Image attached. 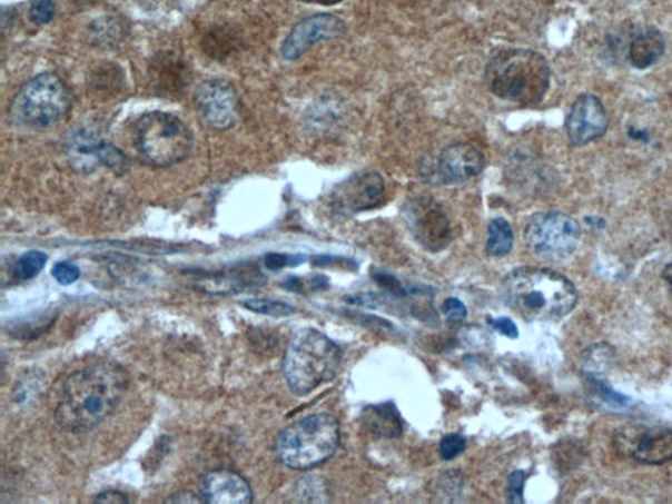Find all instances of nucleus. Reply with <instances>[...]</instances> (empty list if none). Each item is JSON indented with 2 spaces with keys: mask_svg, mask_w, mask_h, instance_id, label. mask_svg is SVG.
<instances>
[{
  "mask_svg": "<svg viewBox=\"0 0 672 504\" xmlns=\"http://www.w3.org/2000/svg\"><path fill=\"white\" fill-rule=\"evenodd\" d=\"M128 376L120 365L99 362L66 379L55 413L56 423L68 433H85L103 423L120 405Z\"/></svg>",
  "mask_w": 672,
  "mask_h": 504,
  "instance_id": "1",
  "label": "nucleus"
},
{
  "mask_svg": "<svg viewBox=\"0 0 672 504\" xmlns=\"http://www.w3.org/2000/svg\"><path fill=\"white\" fill-rule=\"evenodd\" d=\"M501 291L507 308L527 323H559L579 303L574 284L547 268H516L504 277Z\"/></svg>",
  "mask_w": 672,
  "mask_h": 504,
  "instance_id": "2",
  "label": "nucleus"
},
{
  "mask_svg": "<svg viewBox=\"0 0 672 504\" xmlns=\"http://www.w3.org/2000/svg\"><path fill=\"white\" fill-rule=\"evenodd\" d=\"M488 89L508 103L535 106L551 85V68L544 56L530 49H510L494 56L486 66Z\"/></svg>",
  "mask_w": 672,
  "mask_h": 504,
  "instance_id": "3",
  "label": "nucleus"
},
{
  "mask_svg": "<svg viewBox=\"0 0 672 504\" xmlns=\"http://www.w3.org/2000/svg\"><path fill=\"white\" fill-rule=\"evenodd\" d=\"M342 350L316 328H302L289 342L284 356V376L291 393L308 396L338 375Z\"/></svg>",
  "mask_w": 672,
  "mask_h": 504,
  "instance_id": "4",
  "label": "nucleus"
},
{
  "mask_svg": "<svg viewBox=\"0 0 672 504\" xmlns=\"http://www.w3.org/2000/svg\"><path fill=\"white\" fill-rule=\"evenodd\" d=\"M340 427L330 414H313L285 428L276 455L294 471H309L327 462L339 447Z\"/></svg>",
  "mask_w": 672,
  "mask_h": 504,
  "instance_id": "5",
  "label": "nucleus"
},
{
  "mask_svg": "<svg viewBox=\"0 0 672 504\" xmlns=\"http://www.w3.org/2000/svg\"><path fill=\"white\" fill-rule=\"evenodd\" d=\"M135 141L141 157L155 167L178 165L194 148L191 129L166 112L144 115L136 123Z\"/></svg>",
  "mask_w": 672,
  "mask_h": 504,
  "instance_id": "6",
  "label": "nucleus"
},
{
  "mask_svg": "<svg viewBox=\"0 0 672 504\" xmlns=\"http://www.w3.org/2000/svg\"><path fill=\"white\" fill-rule=\"evenodd\" d=\"M71 98L68 87L52 72L29 80L14 97L11 119L29 129H48L68 115Z\"/></svg>",
  "mask_w": 672,
  "mask_h": 504,
  "instance_id": "7",
  "label": "nucleus"
},
{
  "mask_svg": "<svg viewBox=\"0 0 672 504\" xmlns=\"http://www.w3.org/2000/svg\"><path fill=\"white\" fill-rule=\"evenodd\" d=\"M582 229L579 223L562 211H543L531 217L524 239L530 250L544 260L566 259L579 247Z\"/></svg>",
  "mask_w": 672,
  "mask_h": 504,
  "instance_id": "8",
  "label": "nucleus"
},
{
  "mask_svg": "<svg viewBox=\"0 0 672 504\" xmlns=\"http://www.w3.org/2000/svg\"><path fill=\"white\" fill-rule=\"evenodd\" d=\"M405 221L418 244L431 253L443 251L451 243V225L441 204L426 195L414 196L404 206Z\"/></svg>",
  "mask_w": 672,
  "mask_h": 504,
  "instance_id": "9",
  "label": "nucleus"
},
{
  "mask_svg": "<svg viewBox=\"0 0 672 504\" xmlns=\"http://www.w3.org/2000/svg\"><path fill=\"white\" fill-rule=\"evenodd\" d=\"M385 181L374 170L357 171L336 185L330 194V206L339 215H356L382 207Z\"/></svg>",
  "mask_w": 672,
  "mask_h": 504,
  "instance_id": "10",
  "label": "nucleus"
},
{
  "mask_svg": "<svg viewBox=\"0 0 672 504\" xmlns=\"http://www.w3.org/2000/svg\"><path fill=\"white\" fill-rule=\"evenodd\" d=\"M347 33V26L332 13H317L306 18L291 28L284 40L281 55L284 60L294 62L302 58L319 41L339 39Z\"/></svg>",
  "mask_w": 672,
  "mask_h": 504,
  "instance_id": "11",
  "label": "nucleus"
},
{
  "mask_svg": "<svg viewBox=\"0 0 672 504\" xmlns=\"http://www.w3.org/2000/svg\"><path fill=\"white\" fill-rule=\"evenodd\" d=\"M486 165L485 156L470 144H455L437 157L427 180L434 185L459 186L478 177Z\"/></svg>",
  "mask_w": 672,
  "mask_h": 504,
  "instance_id": "12",
  "label": "nucleus"
},
{
  "mask_svg": "<svg viewBox=\"0 0 672 504\" xmlns=\"http://www.w3.org/2000/svg\"><path fill=\"white\" fill-rule=\"evenodd\" d=\"M195 103L201 119L210 128L229 129L238 119L237 93L231 86L221 80L204 82L196 91Z\"/></svg>",
  "mask_w": 672,
  "mask_h": 504,
  "instance_id": "13",
  "label": "nucleus"
},
{
  "mask_svg": "<svg viewBox=\"0 0 672 504\" xmlns=\"http://www.w3.org/2000/svg\"><path fill=\"white\" fill-rule=\"evenodd\" d=\"M607 128L609 117L602 101L595 95H581L567 116L566 130L570 141L575 146L587 145L602 137Z\"/></svg>",
  "mask_w": 672,
  "mask_h": 504,
  "instance_id": "14",
  "label": "nucleus"
},
{
  "mask_svg": "<svg viewBox=\"0 0 672 504\" xmlns=\"http://www.w3.org/2000/svg\"><path fill=\"white\" fill-rule=\"evenodd\" d=\"M620 436V448L634 462L646 465H663L672 462V428H648L632 431Z\"/></svg>",
  "mask_w": 672,
  "mask_h": 504,
  "instance_id": "15",
  "label": "nucleus"
},
{
  "mask_svg": "<svg viewBox=\"0 0 672 504\" xmlns=\"http://www.w3.org/2000/svg\"><path fill=\"white\" fill-rule=\"evenodd\" d=\"M200 496L206 503L246 504L253 502V488L240 474L217 470L201 478Z\"/></svg>",
  "mask_w": 672,
  "mask_h": 504,
  "instance_id": "16",
  "label": "nucleus"
},
{
  "mask_svg": "<svg viewBox=\"0 0 672 504\" xmlns=\"http://www.w3.org/2000/svg\"><path fill=\"white\" fill-rule=\"evenodd\" d=\"M103 141L95 137L89 128L72 130L68 141V155L72 167L77 171L89 174L100 166L98 151Z\"/></svg>",
  "mask_w": 672,
  "mask_h": 504,
  "instance_id": "17",
  "label": "nucleus"
},
{
  "mask_svg": "<svg viewBox=\"0 0 672 504\" xmlns=\"http://www.w3.org/2000/svg\"><path fill=\"white\" fill-rule=\"evenodd\" d=\"M664 52V39L659 29L650 28L634 38L630 47V60L634 68L648 69Z\"/></svg>",
  "mask_w": 672,
  "mask_h": 504,
  "instance_id": "18",
  "label": "nucleus"
},
{
  "mask_svg": "<svg viewBox=\"0 0 672 504\" xmlns=\"http://www.w3.org/2000/svg\"><path fill=\"white\" fill-rule=\"evenodd\" d=\"M363 421L372 434L382 437L399 436L404 429L397 408L391 402L365 408Z\"/></svg>",
  "mask_w": 672,
  "mask_h": 504,
  "instance_id": "19",
  "label": "nucleus"
},
{
  "mask_svg": "<svg viewBox=\"0 0 672 504\" xmlns=\"http://www.w3.org/2000/svg\"><path fill=\"white\" fill-rule=\"evenodd\" d=\"M514 246V231L504 218H495L488 225L486 251L491 257H506Z\"/></svg>",
  "mask_w": 672,
  "mask_h": 504,
  "instance_id": "20",
  "label": "nucleus"
},
{
  "mask_svg": "<svg viewBox=\"0 0 672 504\" xmlns=\"http://www.w3.org/2000/svg\"><path fill=\"white\" fill-rule=\"evenodd\" d=\"M48 257L41 251H28L13 266V277L18 281H29L38 276L47 265Z\"/></svg>",
  "mask_w": 672,
  "mask_h": 504,
  "instance_id": "21",
  "label": "nucleus"
},
{
  "mask_svg": "<svg viewBox=\"0 0 672 504\" xmlns=\"http://www.w3.org/2000/svg\"><path fill=\"white\" fill-rule=\"evenodd\" d=\"M244 308L253 313L263 314V316L275 318L290 317L296 313L294 306L268 298L246 299V302H244Z\"/></svg>",
  "mask_w": 672,
  "mask_h": 504,
  "instance_id": "22",
  "label": "nucleus"
},
{
  "mask_svg": "<svg viewBox=\"0 0 672 504\" xmlns=\"http://www.w3.org/2000/svg\"><path fill=\"white\" fill-rule=\"evenodd\" d=\"M99 164L103 165L116 175L126 174L129 170V160L122 151L113 145L101 142L98 151Z\"/></svg>",
  "mask_w": 672,
  "mask_h": 504,
  "instance_id": "23",
  "label": "nucleus"
},
{
  "mask_svg": "<svg viewBox=\"0 0 672 504\" xmlns=\"http://www.w3.org/2000/svg\"><path fill=\"white\" fill-rule=\"evenodd\" d=\"M326 484L324 478L306 477L298 482L295 488V496L302 502H324L326 495Z\"/></svg>",
  "mask_w": 672,
  "mask_h": 504,
  "instance_id": "24",
  "label": "nucleus"
},
{
  "mask_svg": "<svg viewBox=\"0 0 672 504\" xmlns=\"http://www.w3.org/2000/svg\"><path fill=\"white\" fill-rule=\"evenodd\" d=\"M590 379L591 388L594 389L596 396L601 398V401L604 402L605 405L612 407H625L627 404H630V398L621 396V394L616 393L615 391H612L611 388H609L607 385L597 382V379L594 377L590 376Z\"/></svg>",
  "mask_w": 672,
  "mask_h": 504,
  "instance_id": "25",
  "label": "nucleus"
},
{
  "mask_svg": "<svg viewBox=\"0 0 672 504\" xmlns=\"http://www.w3.org/2000/svg\"><path fill=\"white\" fill-rule=\"evenodd\" d=\"M56 7L53 0H34L29 9V18L36 24H48L53 20Z\"/></svg>",
  "mask_w": 672,
  "mask_h": 504,
  "instance_id": "26",
  "label": "nucleus"
},
{
  "mask_svg": "<svg viewBox=\"0 0 672 504\" xmlns=\"http://www.w3.org/2000/svg\"><path fill=\"white\" fill-rule=\"evenodd\" d=\"M466 448V442L462 435L449 434L441 442V455L445 462L462 455Z\"/></svg>",
  "mask_w": 672,
  "mask_h": 504,
  "instance_id": "27",
  "label": "nucleus"
},
{
  "mask_svg": "<svg viewBox=\"0 0 672 504\" xmlns=\"http://www.w3.org/2000/svg\"><path fill=\"white\" fill-rule=\"evenodd\" d=\"M52 275L61 285H71L79 279L80 269L75 263L60 261L53 267Z\"/></svg>",
  "mask_w": 672,
  "mask_h": 504,
  "instance_id": "28",
  "label": "nucleus"
},
{
  "mask_svg": "<svg viewBox=\"0 0 672 504\" xmlns=\"http://www.w3.org/2000/svg\"><path fill=\"white\" fill-rule=\"evenodd\" d=\"M524 485L525 473L523 471H515L510 474L507 484V501L510 503H524Z\"/></svg>",
  "mask_w": 672,
  "mask_h": 504,
  "instance_id": "29",
  "label": "nucleus"
},
{
  "mask_svg": "<svg viewBox=\"0 0 672 504\" xmlns=\"http://www.w3.org/2000/svg\"><path fill=\"white\" fill-rule=\"evenodd\" d=\"M305 259L304 255L268 254L265 258V266L271 271H277L284 267L302 265Z\"/></svg>",
  "mask_w": 672,
  "mask_h": 504,
  "instance_id": "30",
  "label": "nucleus"
},
{
  "mask_svg": "<svg viewBox=\"0 0 672 504\" xmlns=\"http://www.w3.org/2000/svg\"><path fill=\"white\" fill-rule=\"evenodd\" d=\"M443 313L447 316L449 323H462L466 318V306L457 298H448L443 304Z\"/></svg>",
  "mask_w": 672,
  "mask_h": 504,
  "instance_id": "31",
  "label": "nucleus"
},
{
  "mask_svg": "<svg viewBox=\"0 0 672 504\" xmlns=\"http://www.w3.org/2000/svg\"><path fill=\"white\" fill-rule=\"evenodd\" d=\"M488 323L495 328L496 332L501 333L507 338L516 339L518 336V330L516 325L507 317H503L500 319L488 318Z\"/></svg>",
  "mask_w": 672,
  "mask_h": 504,
  "instance_id": "32",
  "label": "nucleus"
},
{
  "mask_svg": "<svg viewBox=\"0 0 672 504\" xmlns=\"http://www.w3.org/2000/svg\"><path fill=\"white\" fill-rule=\"evenodd\" d=\"M95 502H99V503H128L129 498L126 494H122L120 492H116V491H107L103 493H100L97 498H95Z\"/></svg>",
  "mask_w": 672,
  "mask_h": 504,
  "instance_id": "33",
  "label": "nucleus"
},
{
  "mask_svg": "<svg viewBox=\"0 0 672 504\" xmlns=\"http://www.w3.org/2000/svg\"><path fill=\"white\" fill-rule=\"evenodd\" d=\"M167 503H199L204 502L201 496H197L192 492H179L174 493L170 498L166 500Z\"/></svg>",
  "mask_w": 672,
  "mask_h": 504,
  "instance_id": "34",
  "label": "nucleus"
},
{
  "mask_svg": "<svg viewBox=\"0 0 672 504\" xmlns=\"http://www.w3.org/2000/svg\"><path fill=\"white\" fill-rule=\"evenodd\" d=\"M663 279H664V281L668 283L669 289L672 295V263H670V265L666 268H664Z\"/></svg>",
  "mask_w": 672,
  "mask_h": 504,
  "instance_id": "35",
  "label": "nucleus"
},
{
  "mask_svg": "<svg viewBox=\"0 0 672 504\" xmlns=\"http://www.w3.org/2000/svg\"><path fill=\"white\" fill-rule=\"evenodd\" d=\"M303 2L317 3L323 6H335L343 2V0H303Z\"/></svg>",
  "mask_w": 672,
  "mask_h": 504,
  "instance_id": "36",
  "label": "nucleus"
}]
</instances>
